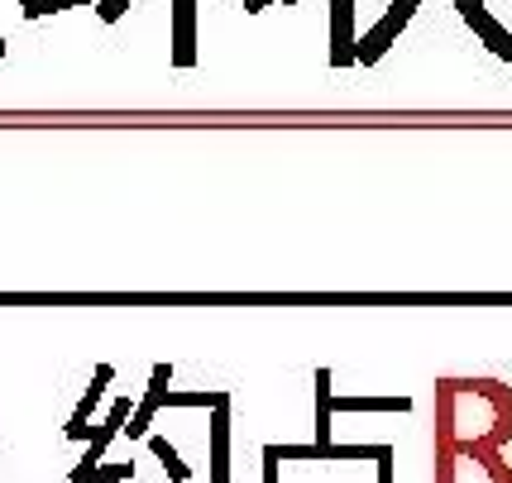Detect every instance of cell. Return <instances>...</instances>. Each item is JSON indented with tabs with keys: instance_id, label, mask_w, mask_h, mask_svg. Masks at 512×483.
Masks as SVG:
<instances>
[{
	"instance_id": "cell-16",
	"label": "cell",
	"mask_w": 512,
	"mask_h": 483,
	"mask_svg": "<svg viewBox=\"0 0 512 483\" xmlns=\"http://www.w3.org/2000/svg\"><path fill=\"white\" fill-rule=\"evenodd\" d=\"M268 5H273V0H245V10H249V15H264Z\"/></svg>"
},
{
	"instance_id": "cell-9",
	"label": "cell",
	"mask_w": 512,
	"mask_h": 483,
	"mask_svg": "<svg viewBox=\"0 0 512 483\" xmlns=\"http://www.w3.org/2000/svg\"><path fill=\"white\" fill-rule=\"evenodd\" d=\"M134 479V464H101V469H72V483H125Z\"/></svg>"
},
{
	"instance_id": "cell-10",
	"label": "cell",
	"mask_w": 512,
	"mask_h": 483,
	"mask_svg": "<svg viewBox=\"0 0 512 483\" xmlns=\"http://www.w3.org/2000/svg\"><path fill=\"white\" fill-rule=\"evenodd\" d=\"M149 450H154L158 460H163V469H168V483H187V460H182L168 440H163V436H149Z\"/></svg>"
},
{
	"instance_id": "cell-1",
	"label": "cell",
	"mask_w": 512,
	"mask_h": 483,
	"mask_svg": "<svg viewBox=\"0 0 512 483\" xmlns=\"http://www.w3.org/2000/svg\"><path fill=\"white\" fill-rule=\"evenodd\" d=\"M512 388L498 378H441L436 383V483H460L484 469L489 483H512Z\"/></svg>"
},
{
	"instance_id": "cell-15",
	"label": "cell",
	"mask_w": 512,
	"mask_h": 483,
	"mask_svg": "<svg viewBox=\"0 0 512 483\" xmlns=\"http://www.w3.org/2000/svg\"><path fill=\"white\" fill-rule=\"evenodd\" d=\"M379 483H393V445L383 450V460H379Z\"/></svg>"
},
{
	"instance_id": "cell-6",
	"label": "cell",
	"mask_w": 512,
	"mask_h": 483,
	"mask_svg": "<svg viewBox=\"0 0 512 483\" xmlns=\"http://www.w3.org/2000/svg\"><path fill=\"white\" fill-rule=\"evenodd\" d=\"M331 417H335L331 369H316V445H331Z\"/></svg>"
},
{
	"instance_id": "cell-18",
	"label": "cell",
	"mask_w": 512,
	"mask_h": 483,
	"mask_svg": "<svg viewBox=\"0 0 512 483\" xmlns=\"http://www.w3.org/2000/svg\"><path fill=\"white\" fill-rule=\"evenodd\" d=\"M0 58H5V44H0Z\"/></svg>"
},
{
	"instance_id": "cell-11",
	"label": "cell",
	"mask_w": 512,
	"mask_h": 483,
	"mask_svg": "<svg viewBox=\"0 0 512 483\" xmlns=\"http://www.w3.org/2000/svg\"><path fill=\"white\" fill-rule=\"evenodd\" d=\"M111 436H120V431L101 421V426H96V436L87 440V455H82V464H77V469H101V455L111 450Z\"/></svg>"
},
{
	"instance_id": "cell-8",
	"label": "cell",
	"mask_w": 512,
	"mask_h": 483,
	"mask_svg": "<svg viewBox=\"0 0 512 483\" xmlns=\"http://www.w3.org/2000/svg\"><path fill=\"white\" fill-rule=\"evenodd\" d=\"M469 29H474V34H479V39H484V44H489L493 53L503 58V63H512V34H508V29H503L498 20H493L489 10H484L479 20H469Z\"/></svg>"
},
{
	"instance_id": "cell-17",
	"label": "cell",
	"mask_w": 512,
	"mask_h": 483,
	"mask_svg": "<svg viewBox=\"0 0 512 483\" xmlns=\"http://www.w3.org/2000/svg\"><path fill=\"white\" fill-rule=\"evenodd\" d=\"M278 5H292V0H278Z\"/></svg>"
},
{
	"instance_id": "cell-2",
	"label": "cell",
	"mask_w": 512,
	"mask_h": 483,
	"mask_svg": "<svg viewBox=\"0 0 512 483\" xmlns=\"http://www.w3.org/2000/svg\"><path fill=\"white\" fill-rule=\"evenodd\" d=\"M111 378H115L111 364H96V374H91V388L82 393V402H77L72 421L63 426V436H67V440H91V436H96V426H87V421H91V412L101 407V397H106V388H111Z\"/></svg>"
},
{
	"instance_id": "cell-14",
	"label": "cell",
	"mask_w": 512,
	"mask_h": 483,
	"mask_svg": "<svg viewBox=\"0 0 512 483\" xmlns=\"http://www.w3.org/2000/svg\"><path fill=\"white\" fill-rule=\"evenodd\" d=\"M154 402H139V407H134V417H130V426H125V436L130 440H144L149 436V421H154Z\"/></svg>"
},
{
	"instance_id": "cell-5",
	"label": "cell",
	"mask_w": 512,
	"mask_h": 483,
	"mask_svg": "<svg viewBox=\"0 0 512 483\" xmlns=\"http://www.w3.org/2000/svg\"><path fill=\"white\" fill-rule=\"evenodd\" d=\"M211 483H230V402L211 407Z\"/></svg>"
},
{
	"instance_id": "cell-13",
	"label": "cell",
	"mask_w": 512,
	"mask_h": 483,
	"mask_svg": "<svg viewBox=\"0 0 512 483\" xmlns=\"http://www.w3.org/2000/svg\"><path fill=\"white\" fill-rule=\"evenodd\" d=\"M168 378H173V364H154V378H149V393H144V402L163 407V397H168Z\"/></svg>"
},
{
	"instance_id": "cell-3",
	"label": "cell",
	"mask_w": 512,
	"mask_h": 483,
	"mask_svg": "<svg viewBox=\"0 0 512 483\" xmlns=\"http://www.w3.org/2000/svg\"><path fill=\"white\" fill-rule=\"evenodd\" d=\"M355 0H331V67H355Z\"/></svg>"
},
{
	"instance_id": "cell-4",
	"label": "cell",
	"mask_w": 512,
	"mask_h": 483,
	"mask_svg": "<svg viewBox=\"0 0 512 483\" xmlns=\"http://www.w3.org/2000/svg\"><path fill=\"white\" fill-rule=\"evenodd\" d=\"M173 67H197V0H173Z\"/></svg>"
},
{
	"instance_id": "cell-12",
	"label": "cell",
	"mask_w": 512,
	"mask_h": 483,
	"mask_svg": "<svg viewBox=\"0 0 512 483\" xmlns=\"http://www.w3.org/2000/svg\"><path fill=\"white\" fill-rule=\"evenodd\" d=\"M72 5H101V0H24V20H39V15H53V10H72Z\"/></svg>"
},
{
	"instance_id": "cell-7",
	"label": "cell",
	"mask_w": 512,
	"mask_h": 483,
	"mask_svg": "<svg viewBox=\"0 0 512 483\" xmlns=\"http://www.w3.org/2000/svg\"><path fill=\"white\" fill-rule=\"evenodd\" d=\"M335 412H412V397H350V393H335Z\"/></svg>"
}]
</instances>
